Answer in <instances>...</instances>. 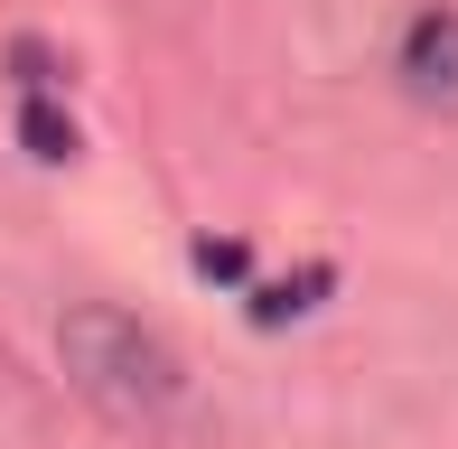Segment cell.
<instances>
[{
  "instance_id": "obj_3",
  "label": "cell",
  "mask_w": 458,
  "mask_h": 449,
  "mask_svg": "<svg viewBox=\"0 0 458 449\" xmlns=\"http://www.w3.org/2000/svg\"><path fill=\"white\" fill-rule=\"evenodd\" d=\"M318 300H327V272H290L272 291H253V328H290V318L318 309Z\"/></svg>"
},
{
  "instance_id": "obj_1",
  "label": "cell",
  "mask_w": 458,
  "mask_h": 449,
  "mask_svg": "<svg viewBox=\"0 0 458 449\" xmlns=\"http://www.w3.org/2000/svg\"><path fill=\"white\" fill-rule=\"evenodd\" d=\"M56 365L66 384L94 402L113 431H140V440H187L206 431V402H197V375L150 318L113 309V300H75L56 318Z\"/></svg>"
},
{
  "instance_id": "obj_4",
  "label": "cell",
  "mask_w": 458,
  "mask_h": 449,
  "mask_svg": "<svg viewBox=\"0 0 458 449\" xmlns=\"http://www.w3.org/2000/svg\"><path fill=\"white\" fill-rule=\"evenodd\" d=\"M19 140H29L38 159H66V150H75V131H66V113H56L47 94H29V104H19Z\"/></svg>"
},
{
  "instance_id": "obj_5",
  "label": "cell",
  "mask_w": 458,
  "mask_h": 449,
  "mask_svg": "<svg viewBox=\"0 0 458 449\" xmlns=\"http://www.w3.org/2000/svg\"><path fill=\"white\" fill-rule=\"evenodd\" d=\"M197 272H206V281H243V272H253V253L225 243V234H206V243H197Z\"/></svg>"
},
{
  "instance_id": "obj_2",
  "label": "cell",
  "mask_w": 458,
  "mask_h": 449,
  "mask_svg": "<svg viewBox=\"0 0 458 449\" xmlns=\"http://www.w3.org/2000/svg\"><path fill=\"white\" fill-rule=\"evenodd\" d=\"M403 85L421 94V104L458 113V10H421L403 29Z\"/></svg>"
}]
</instances>
